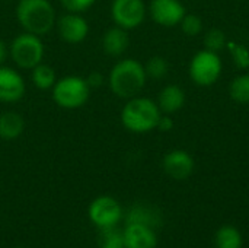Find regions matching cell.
Segmentation results:
<instances>
[{
	"label": "cell",
	"instance_id": "cell-1",
	"mask_svg": "<svg viewBox=\"0 0 249 248\" xmlns=\"http://www.w3.org/2000/svg\"><path fill=\"white\" fill-rule=\"evenodd\" d=\"M144 64L136 58L118 60L108 75L111 92L121 99H130L140 95L147 82Z\"/></svg>",
	"mask_w": 249,
	"mask_h": 248
},
{
	"label": "cell",
	"instance_id": "cell-2",
	"mask_svg": "<svg viewBox=\"0 0 249 248\" xmlns=\"http://www.w3.org/2000/svg\"><path fill=\"white\" fill-rule=\"evenodd\" d=\"M162 111L156 101L147 96H133L125 99L120 118L125 130L134 134H146L156 130Z\"/></svg>",
	"mask_w": 249,
	"mask_h": 248
},
{
	"label": "cell",
	"instance_id": "cell-3",
	"mask_svg": "<svg viewBox=\"0 0 249 248\" xmlns=\"http://www.w3.org/2000/svg\"><path fill=\"white\" fill-rule=\"evenodd\" d=\"M16 19L25 32L42 37L57 23V13L50 0H19Z\"/></svg>",
	"mask_w": 249,
	"mask_h": 248
},
{
	"label": "cell",
	"instance_id": "cell-4",
	"mask_svg": "<svg viewBox=\"0 0 249 248\" xmlns=\"http://www.w3.org/2000/svg\"><path fill=\"white\" fill-rule=\"evenodd\" d=\"M90 91L92 88L89 86L86 77L69 75L57 79L51 89V96L55 105L63 110H79L88 102Z\"/></svg>",
	"mask_w": 249,
	"mask_h": 248
},
{
	"label": "cell",
	"instance_id": "cell-5",
	"mask_svg": "<svg viewBox=\"0 0 249 248\" xmlns=\"http://www.w3.org/2000/svg\"><path fill=\"white\" fill-rule=\"evenodd\" d=\"M9 56L19 69L32 70L42 63L45 56V47L41 37L29 32H20L9 45Z\"/></svg>",
	"mask_w": 249,
	"mask_h": 248
},
{
	"label": "cell",
	"instance_id": "cell-6",
	"mask_svg": "<svg viewBox=\"0 0 249 248\" xmlns=\"http://www.w3.org/2000/svg\"><path fill=\"white\" fill-rule=\"evenodd\" d=\"M223 63L219 53L210 50L197 51L188 63V76L200 88L213 86L222 76Z\"/></svg>",
	"mask_w": 249,
	"mask_h": 248
},
{
	"label": "cell",
	"instance_id": "cell-7",
	"mask_svg": "<svg viewBox=\"0 0 249 248\" xmlns=\"http://www.w3.org/2000/svg\"><path fill=\"white\" fill-rule=\"evenodd\" d=\"M88 218L99 229L112 228L118 227L124 219V209L115 197L102 194L90 202L88 208Z\"/></svg>",
	"mask_w": 249,
	"mask_h": 248
},
{
	"label": "cell",
	"instance_id": "cell-8",
	"mask_svg": "<svg viewBox=\"0 0 249 248\" xmlns=\"http://www.w3.org/2000/svg\"><path fill=\"white\" fill-rule=\"evenodd\" d=\"M147 15V6L144 0H112L111 18L114 25L133 31L139 28Z\"/></svg>",
	"mask_w": 249,
	"mask_h": 248
},
{
	"label": "cell",
	"instance_id": "cell-9",
	"mask_svg": "<svg viewBox=\"0 0 249 248\" xmlns=\"http://www.w3.org/2000/svg\"><path fill=\"white\" fill-rule=\"evenodd\" d=\"M147 13L159 26L175 28L179 26L187 9L181 0H150Z\"/></svg>",
	"mask_w": 249,
	"mask_h": 248
},
{
	"label": "cell",
	"instance_id": "cell-10",
	"mask_svg": "<svg viewBox=\"0 0 249 248\" xmlns=\"http://www.w3.org/2000/svg\"><path fill=\"white\" fill-rule=\"evenodd\" d=\"M163 172L177 181H184L190 178L196 168V161L188 151L184 149H172L165 153L162 159Z\"/></svg>",
	"mask_w": 249,
	"mask_h": 248
},
{
	"label": "cell",
	"instance_id": "cell-11",
	"mask_svg": "<svg viewBox=\"0 0 249 248\" xmlns=\"http://www.w3.org/2000/svg\"><path fill=\"white\" fill-rule=\"evenodd\" d=\"M55 28L60 38L67 44H80L89 34V23L82 13L66 12L57 18Z\"/></svg>",
	"mask_w": 249,
	"mask_h": 248
},
{
	"label": "cell",
	"instance_id": "cell-12",
	"mask_svg": "<svg viewBox=\"0 0 249 248\" xmlns=\"http://www.w3.org/2000/svg\"><path fill=\"white\" fill-rule=\"evenodd\" d=\"M26 83L23 76L12 67L0 66V102L13 104L25 96Z\"/></svg>",
	"mask_w": 249,
	"mask_h": 248
},
{
	"label": "cell",
	"instance_id": "cell-13",
	"mask_svg": "<svg viewBox=\"0 0 249 248\" xmlns=\"http://www.w3.org/2000/svg\"><path fill=\"white\" fill-rule=\"evenodd\" d=\"M125 248H156V229L142 224H125L123 229Z\"/></svg>",
	"mask_w": 249,
	"mask_h": 248
},
{
	"label": "cell",
	"instance_id": "cell-14",
	"mask_svg": "<svg viewBox=\"0 0 249 248\" xmlns=\"http://www.w3.org/2000/svg\"><path fill=\"white\" fill-rule=\"evenodd\" d=\"M124 222L125 224H142V225H147L152 228H159L163 222V216L162 212L150 205V203H144V202H139L134 203L128 208V210L124 213Z\"/></svg>",
	"mask_w": 249,
	"mask_h": 248
},
{
	"label": "cell",
	"instance_id": "cell-15",
	"mask_svg": "<svg viewBox=\"0 0 249 248\" xmlns=\"http://www.w3.org/2000/svg\"><path fill=\"white\" fill-rule=\"evenodd\" d=\"M185 91L175 83H169L166 86H163L158 95V105L162 111V114H175L179 110H182V107L185 105Z\"/></svg>",
	"mask_w": 249,
	"mask_h": 248
},
{
	"label": "cell",
	"instance_id": "cell-16",
	"mask_svg": "<svg viewBox=\"0 0 249 248\" xmlns=\"http://www.w3.org/2000/svg\"><path fill=\"white\" fill-rule=\"evenodd\" d=\"M130 45L128 31L123 29L117 25L107 29L102 35V48L111 57L123 56Z\"/></svg>",
	"mask_w": 249,
	"mask_h": 248
},
{
	"label": "cell",
	"instance_id": "cell-17",
	"mask_svg": "<svg viewBox=\"0 0 249 248\" xmlns=\"http://www.w3.org/2000/svg\"><path fill=\"white\" fill-rule=\"evenodd\" d=\"M25 130V120L16 111H3L0 113V139L1 140H15L22 136Z\"/></svg>",
	"mask_w": 249,
	"mask_h": 248
},
{
	"label": "cell",
	"instance_id": "cell-18",
	"mask_svg": "<svg viewBox=\"0 0 249 248\" xmlns=\"http://www.w3.org/2000/svg\"><path fill=\"white\" fill-rule=\"evenodd\" d=\"M216 248H242L244 237L235 225H222L214 234Z\"/></svg>",
	"mask_w": 249,
	"mask_h": 248
},
{
	"label": "cell",
	"instance_id": "cell-19",
	"mask_svg": "<svg viewBox=\"0 0 249 248\" xmlns=\"http://www.w3.org/2000/svg\"><path fill=\"white\" fill-rule=\"evenodd\" d=\"M29 72H31L32 83L35 85V88H38L41 91H51L57 82V73L50 64L39 63Z\"/></svg>",
	"mask_w": 249,
	"mask_h": 248
},
{
	"label": "cell",
	"instance_id": "cell-20",
	"mask_svg": "<svg viewBox=\"0 0 249 248\" xmlns=\"http://www.w3.org/2000/svg\"><path fill=\"white\" fill-rule=\"evenodd\" d=\"M229 96L236 104H249V73H241L231 80Z\"/></svg>",
	"mask_w": 249,
	"mask_h": 248
},
{
	"label": "cell",
	"instance_id": "cell-21",
	"mask_svg": "<svg viewBox=\"0 0 249 248\" xmlns=\"http://www.w3.org/2000/svg\"><path fill=\"white\" fill-rule=\"evenodd\" d=\"M98 244L99 248H125L123 229H118V227L99 229Z\"/></svg>",
	"mask_w": 249,
	"mask_h": 248
},
{
	"label": "cell",
	"instance_id": "cell-22",
	"mask_svg": "<svg viewBox=\"0 0 249 248\" xmlns=\"http://www.w3.org/2000/svg\"><path fill=\"white\" fill-rule=\"evenodd\" d=\"M144 69H146L147 77L155 79V80H159V79H163L168 75V72H169V63H168V60L163 56H152L146 61Z\"/></svg>",
	"mask_w": 249,
	"mask_h": 248
},
{
	"label": "cell",
	"instance_id": "cell-23",
	"mask_svg": "<svg viewBox=\"0 0 249 248\" xmlns=\"http://www.w3.org/2000/svg\"><path fill=\"white\" fill-rule=\"evenodd\" d=\"M226 48L231 53L233 64L241 69V70H248L249 69V48L245 44L235 42V41H228Z\"/></svg>",
	"mask_w": 249,
	"mask_h": 248
},
{
	"label": "cell",
	"instance_id": "cell-24",
	"mask_svg": "<svg viewBox=\"0 0 249 248\" xmlns=\"http://www.w3.org/2000/svg\"><path fill=\"white\" fill-rule=\"evenodd\" d=\"M204 48L206 50H210V51H214V53H220L222 50L226 48V44H228V37L226 34L219 29V28H212L209 29L206 34H204Z\"/></svg>",
	"mask_w": 249,
	"mask_h": 248
},
{
	"label": "cell",
	"instance_id": "cell-25",
	"mask_svg": "<svg viewBox=\"0 0 249 248\" xmlns=\"http://www.w3.org/2000/svg\"><path fill=\"white\" fill-rule=\"evenodd\" d=\"M182 32L188 37H197L203 32L204 23L203 19L196 15V13H185V16L182 18L181 23H179Z\"/></svg>",
	"mask_w": 249,
	"mask_h": 248
},
{
	"label": "cell",
	"instance_id": "cell-26",
	"mask_svg": "<svg viewBox=\"0 0 249 248\" xmlns=\"http://www.w3.org/2000/svg\"><path fill=\"white\" fill-rule=\"evenodd\" d=\"M95 1L96 0H60L64 10L71 13H83L89 10L95 4Z\"/></svg>",
	"mask_w": 249,
	"mask_h": 248
},
{
	"label": "cell",
	"instance_id": "cell-27",
	"mask_svg": "<svg viewBox=\"0 0 249 248\" xmlns=\"http://www.w3.org/2000/svg\"><path fill=\"white\" fill-rule=\"evenodd\" d=\"M86 80H88V83H89V86L92 89H98V88H101L104 85L105 76L99 70H93V72L89 73V76H86Z\"/></svg>",
	"mask_w": 249,
	"mask_h": 248
},
{
	"label": "cell",
	"instance_id": "cell-28",
	"mask_svg": "<svg viewBox=\"0 0 249 248\" xmlns=\"http://www.w3.org/2000/svg\"><path fill=\"white\" fill-rule=\"evenodd\" d=\"M174 127H175L174 118L169 114H162V117L159 118V123H158V127L156 129L160 130V132H171Z\"/></svg>",
	"mask_w": 249,
	"mask_h": 248
},
{
	"label": "cell",
	"instance_id": "cell-29",
	"mask_svg": "<svg viewBox=\"0 0 249 248\" xmlns=\"http://www.w3.org/2000/svg\"><path fill=\"white\" fill-rule=\"evenodd\" d=\"M7 57H9V47L6 45L4 41L0 39V66L4 64V61H6Z\"/></svg>",
	"mask_w": 249,
	"mask_h": 248
},
{
	"label": "cell",
	"instance_id": "cell-30",
	"mask_svg": "<svg viewBox=\"0 0 249 248\" xmlns=\"http://www.w3.org/2000/svg\"><path fill=\"white\" fill-rule=\"evenodd\" d=\"M16 248H25V247H16Z\"/></svg>",
	"mask_w": 249,
	"mask_h": 248
}]
</instances>
